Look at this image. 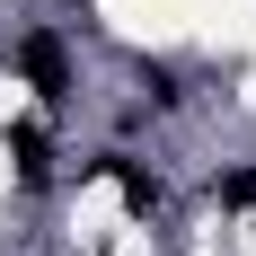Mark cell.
I'll use <instances>...</instances> for the list:
<instances>
[{
  "label": "cell",
  "mask_w": 256,
  "mask_h": 256,
  "mask_svg": "<svg viewBox=\"0 0 256 256\" xmlns=\"http://www.w3.org/2000/svg\"><path fill=\"white\" fill-rule=\"evenodd\" d=\"M18 71L36 80L44 98H62V88H71V53H62V36H26V44H18Z\"/></svg>",
  "instance_id": "1"
},
{
  "label": "cell",
  "mask_w": 256,
  "mask_h": 256,
  "mask_svg": "<svg viewBox=\"0 0 256 256\" xmlns=\"http://www.w3.org/2000/svg\"><path fill=\"white\" fill-rule=\"evenodd\" d=\"M9 150H18V168H26V177H44V132H36V124H18V132H9Z\"/></svg>",
  "instance_id": "2"
}]
</instances>
